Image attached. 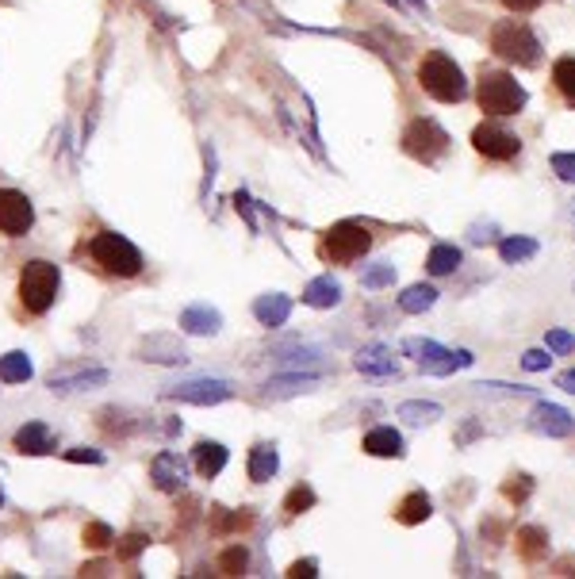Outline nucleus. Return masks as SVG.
<instances>
[{"label":"nucleus","mask_w":575,"mask_h":579,"mask_svg":"<svg viewBox=\"0 0 575 579\" xmlns=\"http://www.w3.org/2000/svg\"><path fill=\"white\" fill-rule=\"evenodd\" d=\"M319 384V372H280L272 376V380L265 384V396L272 399H288V396H299V392H311V387Z\"/></svg>","instance_id":"nucleus-23"},{"label":"nucleus","mask_w":575,"mask_h":579,"mask_svg":"<svg viewBox=\"0 0 575 579\" xmlns=\"http://www.w3.org/2000/svg\"><path fill=\"white\" fill-rule=\"evenodd\" d=\"M311 506H314V491L307 484H299V487L288 491V499H284V511L288 514H304V511H311Z\"/></svg>","instance_id":"nucleus-36"},{"label":"nucleus","mask_w":575,"mask_h":579,"mask_svg":"<svg viewBox=\"0 0 575 579\" xmlns=\"http://www.w3.org/2000/svg\"><path fill=\"white\" fill-rule=\"evenodd\" d=\"M549 165L564 184H575V154H553Z\"/></svg>","instance_id":"nucleus-41"},{"label":"nucleus","mask_w":575,"mask_h":579,"mask_svg":"<svg viewBox=\"0 0 575 579\" xmlns=\"http://www.w3.org/2000/svg\"><path fill=\"white\" fill-rule=\"evenodd\" d=\"M31 357H27L23 350H12V353H4L0 357V380L4 384H27L31 380Z\"/></svg>","instance_id":"nucleus-31"},{"label":"nucleus","mask_w":575,"mask_h":579,"mask_svg":"<svg viewBox=\"0 0 575 579\" xmlns=\"http://www.w3.org/2000/svg\"><path fill=\"white\" fill-rule=\"evenodd\" d=\"M226 460H230V453L223 441H196L192 445V468L204 476V480H215V476L226 468Z\"/></svg>","instance_id":"nucleus-20"},{"label":"nucleus","mask_w":575,"mask_h":579,"mask_svg":"<svg viewBox=\"0 0 575 579\" xmlns=\"http://www.w3.org/2000/svg\"><path fill=\"white\" fill-rule=\"evenodd\" d=\"M66 460H74V465H104V453L89 445H77V449H66Z\"/></svg>","instance_id":"nucleus-42"},{"label":"nucleus","mask_w":575,"mask_h":579,"mask_svg":"<svg viewBox=\"0 0 575 579\" xmlns=\"http://www.w3.org/2000/svg\"><path fill=\"white\" fill-rule=\"evenodd\" d=\"M35 227V204L20 188H0V235L4 238H23Z\"/></svg>","instance_id":"nucleus-11"},{"label":"nucleus","mask_w":575,"mask_h":579,"mask_svg":"<svg viewBox=\"0 0 575 579\" xmlns=\"http://www.w3.org/2000/svg\"><path fill=\"white\" fill-rule=\"evenodd\" d=\"M544 345H549V353H556V357H564V353H571V350H575V338L568 334V330H560V326H553L549 334H544Z\"/></svg>","instance_id":"nucleus-38"},{"label":"nucleus","mask_w":575,"mask_h":579,"mask_svg":"<svg viewBox=\"0 0 575 579\" xmlns=\"http://www.w3.org/2000/svg\"><path fill=\"white\" fill-rule=\"evenodd\" d=\"M429 514H434V503H429L426 491H411V495L395 506V522H402V526H422V522H429Z\"/></svg>","instance_id":"nucleus-27"},{"label":"nucleus","mask_w":575,"mask_h":579,"mask_svg":"<svg viewBox=\"0 0 575 579\" xmlns=\"http://www.w3.org/2000/svg\"><path fill=\"white\" fill-rule=\"evenodd\" d=\"M438 303V288L434 284H411L399 292V311L402 315H426Z\"/></svg>","instance_id":"nucleus-28"},{"label":"nucleus","mask_w":575,"mask_h":579,"mask_svg":"<svg viewBox=\"0 0 575 579\" xmlns=\"http://www.w3.org/2000/svg\"><path fill=\"white\" fill-rule=\"evenodd\" d=\"M234 396V384L230 380H211V376H196V380L184 384H165L162 399L169 403H196V407H215V403H226Z\"/></svg>","instance_id":"nucleus-9"},{"label":"nucleus","mask_w":575,"mask_h":579,"mask_svg":"<svg viewBox=\"0 0 575 579\" xmlns=\"http://www.w3.org/2000/svg\"><path fill=\"white\" fill-rule=\"evenodd\" d=\"M250 568V548L246 545H230L219 557V575H246Z\"/></svg>","instance_id":"nucleus-33"},{"label":"nucleus","mask_w":575,"mask_h":579,"mask_svg":"<svg viewBox=\"0 0 575 579\" xmlns=\"http://www.w3.org/2000/svg\"><path fill=\"white\" fill-rule=\"evenodd\" d=\"M181 330L184 334H199V338H211L223 330V315L208 307V303H192V307L181 311Z\"/></svg>","instance_id":"nucleus-18"},{"label":"nucleus","mask_w":575,"mask_h":579,"mask_svg":"<svg viewBox=\"0 0 575 579\" xmlns=\"http://www.w3.org/2000/svg\"><path fill=\"white\" fill-rule=\"evenodd\" d=\"M372 250V235L361 223H334L319 242V254L330 265H353Z\"/></svg>","instance_id":"nucleus-6"},{"label":"nucleus","mask_w":575,"mask_h":579,"mask_svg":"<svg viewBox=\"0 0 575 579\" xmlns=\"http://www.w3.org/2000/svg\"><path fill=\"white\" fill-rule=\"evenodd\" d=\"M146 545H150L146 533H127L119 541V560H135L138 553H146Z\"/></svg>","instance_id":"nucleus-39"},{"label":"nucleus","mask_w":575,"mask_h":579,"mask_svg":"<svg viewBox=\"0 0 575 579\" xmlns=\"http://www.w3.org/2000/svg\"><path fill=\"white\" fill-rule=\"evenodd\" d=\"M499 257L507 265H522L529 262V257H537V238H529V235H510V238H502L499 242Z\"/></svg>","instance_id":"nucleus-29"},{"label":"nucleus","mask_w":575,"mask_h":579,"mask_svg":"<svg viewBox=\"0 0 575 579\" xmlns=\"http://www.w3.org/2000/svg\"><path fill=\"white\" fill-rule=\"evenodd\" d=\"M84 257H89L93 269L115 281H135L146 269V257H142L138 245L131 238L115 235V230H96V235L84 238Z\"/></svg>","instance_id":"nucleus-1"},{"label":"nucleus","mask_w":575,"mask_h":579,"mask_svg":"<svg viewBox=\"0 0 575 579\" xmlns=\"http://www.w3.org/2000/svg\"><path fill=\"white\" fill-rule=\"evenodd\" d=\"M526 430L541 433V438H568V433H575V418L560 403H537L526 418Z\"/></svg>","instance_id":"nucleus-13"},{"label":"nucleus","mask_w":575,"mask_h":579,"mask_svg":"<svg viewBox=\"0 0 575 579\" xmlns=\"http://www.w3.org/2000/svg\"><path fill=\"white\" fill-rule=\"evenodd\" d=\"M522 369L526 372H549L553 369V353L549 350H526L522 353Z\"/></svg>","instance_id":"nucleus-40"},{"label":"nucleus","mask_w":575,"mask_h":579,"mask_svg":"<svg viewBox=\"0 0 575 579\" xmlns=\"http://www.w3.org/2000/svg\"><path fill=\"white\" fill-rule=\"evenodd\" d=\"M402 353L419 361V369L429 376H453L456 369H468L476 361L468 350H445L441 342H426V338H407L402 342Z\"/></svg>","instance_id":"nucleus-7"},{"label":"nucleus","mask_w":575,"mask_h":579,"mask_svg":"<svg viewBox=\"0 0 575 579\" xmlns=\"http://www.w3.org/2000/svg\"><path fill=\"white\" fill-rule=\"evenodd\" d=\"M419 85L429 100H438V104H460V100L468 96L464 69H460L445 50H429L419 62Z\"/></svg>","instance_id":"nucleus-3"},{"label":"nucleus","mask_w":575,"mask_h":579,"mask_svg":"<svg viewBox=\"0 0 575 579\" xmlns=\"http://www.w3.org/2000/svg\"><path fill=\"white\" fill-rule=\"evenodd\" d=\"M81 538H84V545H89V548H108L115 541V530L108 522H89Z\"/></svg>","instance_id":"nucleus-37"},{"label":"nucleus","mask_w":575,"mask_h":579,"mask_svg":"<svg viewBox=\"0 0 575 579\" xmlns=\"http://www.w3.org/2000/svg\"><path fill=\"white\" fill-rule=\"evenodd\" d=\"M253 315H257V323H261V326L277 330V326L288 323V315H292V296H284V292L257 296V299H253Z\"/></svg>","instance_id":"nucleus-21"},{"label":"nucleus","mask_w":575,"mask_h":579,"mask_svg":"<svg viewBox=\"0 0 575 579\" xmlns=\"http://www.w3.org/2000/svg\"><path fill=\"white\" fill-rule=\"evenodd\" d=\"M553 89L568 108H575V58H560L553 66Z\"/></svg>","instance_id":"nucleus-32"},{"label":"nucleus","mask_w":575,"mask_h":579,"mask_svg":"<svg viewBox=\"0 0 575 579\" xmlns=\"http://www.w3.org/2000/svg\"><path fill=\"white\" fill-rule=\"evenodd\" d=\"M544 0H502V8H510V12H518V16H526V12H534V8H541Z\"/></svg>","instance_id":"nucleus-45"},{"label":"nucleus","mask_w":575,"mask_h":579,"mask_svg":"<svg viewBox=\"0 0 575 579\" xmlns=\"http://www.w3.org/2000/svg\"><path fill=\"white\" fill-rule=\"evenodd\" d=\"M402 154H411L414 162L422 165H438L445 154H449V135L441 131V123L434 120H414L407 131H402Z\"/></svg>","instance_id":"nucleus-8"},{"label":"nucleus","mask_w":575,"mask_h":579,"mask_svg":"<svg viewBox=\"0 0 575 579\" xmlns=\"http://www.w3.org/2000/svg\"><path fill=\"white\" fill-rule=\"evenodd\" d=\"M529 93L522 89V81H514V74L507 69H483L480 74V85H476V104L480 111H487V120L491 115H522Z\"/></svg>","instance_id":"nucleus-5"},{"label":"nucleus","mask_w":575,"mask_h":579,"mask_svg":"<svg viewBox=\"0 0 575 579\" xmlns=\"http://www.w3.org/2000/svg\"><path fill=\"white\" fill-rule=\"evenodd\" d=\"M361 449L368 457H402L407 453V441H402V433L392 430V426H380V430H368Z\"/></svg>","instance_id":"nucleus-22"},{"label":"nucleus","mask_w":575,"mask_h":579,"mask_svg":"<svg viewBox=\"0 0 575 579\" xmlns=\"http://www.w3.org/2000/svg\"><path fill=\"white\" fill-rule=\"evenodd\" d=\"M304 303H307V307H314V311L338 307V303H341V284L334 277H314L304 288Z\"/></svg>","instance_id":"nucleus-24"},{"label":"nucleus","mask_w":575,"mask_h":579,"mask_svg":"<svg viewBox=\"0 0 575 579\" xmlns=\"http://www.w3.org/2000/svg\"><path fill=\"white\" fill-rule=\"evenodd\" d=\"M284 575H288V579H304V575L311 579V575H319V560H296Z\"/></svg>","instance_id":"nucleus-44"},{"label":"nucleus","mask_w":575,"mask_h":579,"mask_svg":"<svg viewBox=\"0 0 575 579\" xmlns=\"http://www.w3.org/2000/svg\"><path fill=\"white\" fill-rule=\"evenodd\" d=\"M138 361H150V365H184L189 353L172 334H150L138 345Z\"/></svg>","instance_id":"nucleus-15"},{"label":"nucleus","mask_w":575,"mask_h":579,"mask_svg":"<svg viewBox=\"0 0 575 579\" xmlns=\"http://www.w3.org/2000/svg\"><path fill=\"white\" fill-rule=\"evenodd\" d=\"M0 506H4V491H0Z\"/></svg>","instance_id":"nucleus-48"},{"label":"nucleus","mask_w":575,"mask_h":579,"mask_svg":"<svg viewBox=\"0 0 575 579\" xmlns=\"http://www.w3.org/2000/svg\"><path fill=\"white\" fill-rule=\"evenodd\" d=\"M502 495H507L510 503H526L529 495H534V476H526V472H514L507 484H502Z\"/></svg>","instance_id":"nucleus-35"},{"label":"nucleus","mask_w":575,"mask_h":579,"mask_svg":"<svg viewBox=\"0 0 575 579\" xmlns=\"http://www.w3.org/2000/svg\"><path fill=\"white\" fill-rule=\"evenodd\" d=\"M441 414H445L441 403H429V399L399 403V418H402V423H411V426H429V423H438Z\"/></svg>","instance_id":"nucleus-30"},{"label":"nucleus","mask_w":575,"mask_h":579,"mask_svg":"<svg viewBox=\"0 0 575 579\" xmlns=\"http://www.w3.org/2000/svg\"><path fill=\"white\" fill-rule=\"evenodd\" d=\"M108 384V369L100 365H62L47 376V387L58 396H74V392H89V387Z\"/></svg>","instance_id":"nucleus-12"},{"label":"nucleus","mask_w":575,"mask_h":579,"mask_svg":"<svg viewBox=\"0 0 575 579\" xmlns=\"http://www.w3.org/2000/svg\"><path fill=\"white\" fill-rule=\"evenodd\" d=\"M518 557H522L526 564H541L544 557H549V533H544L541 526H522L518 530Z\"/></svg>","instance_id":"nucleus-25"},{"label":"nucleus","mask_w":575,"mask_h":579,"mask_svg":"<svg viewBox=\"0 0 575 579\" xmlns=\"http://www.w3.org/2000/svg\"><path fill=\"white\" fill-rule=\"evenodd\" d=\"M487 42H491V54L502 58V62H510V66H522V69L541 66V39L534 35V27H529L526 20H499V23H491V35H487Z\"/></svg>","instance_id":"nucleus-4"},{"label":"nucleus","mask_w":575,"mask_h":579,"mask_svg":"<svg viewBox=\"0 0 575 579\" xmlns=\"http://www.w3.org/2000/svg\"><path fill=\"white\" fill-rule=\"evenodd\" d=\"M472 147H476V154L487 157V162H514V157L522 154V138L507 131V127L483 120L476 131H472Z\"/></svg>","instance_id":"nucleus-10"},{"label":"nucleus","mask_w":575,"mask_h":579,"mask_svg":"<svg viewBox=\"0 0 575 579\" xmlns=\"http://www.w3.org/2000/svg\"><path fill=\"white\" fill-rule=\"evenodd\" d=\"M246 472H250L253 484H269L272 476L280 472V453H277V445H272V441H257V445L250 449V457H246Z\"/></svg>","instance_id":"nucleus-19"},{"label":"nucleus","mask_w":575,"mask_h":579,"mask_svg":"<svg viewBox=\"0 0 575 579\" xmlns=\"http://www.w3.org/2000/svg\"><path fill=\"white\" fill-rule=\"evenodd\" d=\"M361 284L368 288V292H380V288L395 284V265H392V262H376V265H368V269L361 272Z\"/></svg>","instance_id":"nucleus-34"},{"label":"nucleus","mask_w":575,"mask_h":579,"mask_svg":"<svg viewBox=\"0 0 575 579\" xmlns=\"http://www.w3.org/2000/svg\"><path fill=\"white\" fill-rule=\"evenodd\" d=\"M460 262H464L460 245L438 242V245H429V254H426V272H429V277H449V272H456Z\"/></svg>","instance_id":"nucleus-26"},{"label":"nucleus","mask_w":575,"mask_h":579,"mask_svg":"<svg viewBox=\"0 0 575 579\" xmlns=\"http://www.w3.org/2000/svg\"><path fill=\"white\" fill-rule=\"evenodd\" d=\"M353 369L361 376H399V361L387 345H365V350L353 353Z\"/></svg>","instance_id":"nucleus-17"},{"label":"nucleus","mask_w":575,"mask_h":579,"mask_svg":"<svg viewBox=\"0 0 575 579\" xmlns=\"http://www.w3.org/2000/svg\"><path fill=\"white\" fill-rule=\"evenodd\" d=\"M150 480H154L157 491H165V495H177V491H184V484H189V460H184L181 453H172V449H165V453L154 457Z\"/></svg>","instance_id":"nucleus-14"},{"label":"nucleus","mask_w":575,"mask_h":579,"mask_svg":"<svg viewBox=\"0 0 575 579\" xmlns=\"http://www.w3.org/2000/svg\"><path fill=\"white\" fill-rule=\"evenodd\" d=\"M495 235H499V227L483 219V223H476V227L468 230V242H472V245H487V242H491Z\"/></svg>","instance_id":"nucleus-43"},{"label":"nucleus","mask_w":575,"mask_h":579,"mask_svg":"<svg viewBox=\"0 0 575 579\" xmlns=\"http://www.w3.org/2000/svg\"><path fill=\"white\" fill-rule=\"evenodd\" d=\"M58 288H62V269L47 262V257H31V262L20 269V281H16V299H20L23 315L42 318L54 307Z\"/></svg>","instance_id":"nucleus-2"},{"label":"nucleus","mask_w":575,"mask_h":579,"mask_svg":"<svg viewBox=\"0 0 575 579\" xmlns=\"http://www.w3.org/2000/svg\"><path fill=\"white\" fill-rule=\"evenodd\" d=\"M12 449L23 457H42V453H50L54 449V433L47 423H39V418H31L27 426L16 430V438H12Z\"/></svg>","instance_id":"nucleus-16"},{"label":"nucleus","mask_w":575,"mask_h":579,"mask_svg":"<svg viewBox=\"0 0 575 579\" xmlns=\"http://www.w3.org/2000/svg\"><path fill=\"white\" fill-rule=\"evenodd\" d=\"M234 200H238V211H242V215H246V219H250V223H253V200H250V196H246V192H238V196H234Z\"/></svg>","instance_id":"nucleus-47"},{"label":"nucleus","mask_w":575,"mask_h":579,"mask_svg":"<svg viewBox=\"0 0 575 579\" xmlns=\"http://www.w3.org/2000/svg\"><path fill=\"white\" fill-rule=\"evenodd\" d=\"M556 387H564L568 396H575V369H568V372H560V376H556Z\"/></svg>","instance_id":"nucleus-46"}]
</instances>
